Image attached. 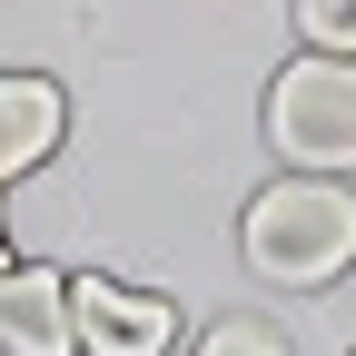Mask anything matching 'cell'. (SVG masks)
Listing matches in <instances>:
<instances>
[{"mask_svg":"<svg viewBox=\"0 0 356 356\" xmlns=\"http://www.w3.org/2000/svg\"><path fill=\"white\" fill-rule=\"evenodd\" d=\"M60 129H70L60 79H40V70H0V178H30L40 159L60 149Z\"/></svg>","mask_w":356,"mask_h":356,"instance_id":"5","label":"cell"},{"mask_svg":"<svg viewBox=\"0 0 356 356\" xmlns=\"http://www.w3.org/2000/svg\"><path fill=\"white\" fill-rule=\"evenodd\" d=\"M0 267H10V248H0Z\"/></svg>","mask_w":356,"mask_h":356,"instance_id":"8","label":"cell"},{"mask_svg":"<svg viewBox=\"0 0 356 356\" xmlns=\"http://www.w3.org/2000/svg\"><path fill=\"white\" fill-rule=\"evenodd\" d=\"M267 149L297 178H346L356 168V60L307 50L267 79Z\"/></svg>","mask_w":356,"mask_h":356,"instance_id":"2","label":"cell"},{"mask_svg":"<svg viewBox=\"0 0 356 356\" xmlns=\"http://www.w3.org/2000/svg\"><path fill=\"white\" fill-rule=\"evenodd\" d=\"M238 248H248L257 277H277V287H327V277L356 267V198L337 178H277V188L248 198Z\"/></svg>","mask_w":356,"mask_h":356,"instance_id":"1","label":"cell"},{"mask_svg":"<svg viewBox=\"0 0 356 356\" xmlns=\"http://www.w3.org/2000/svg\"><path fill=\"white\" fill-rule=\"evenodd\" d=\"M198 356H287V337L257 327V317H218V327L198 337Z\"/></svg>","mask_w":356,"mask_h":356,"instance_id":"7","label":"cell"},{"mask_svg":"<svg viewBox=\"0 0 356 356\" xmlns=\"http://www.w3.org/2000/svg\"><path fill=\"white\" fill-rule=\"evenodd\" d=\"M70 327L89 356H168L178 307L149 287H119V277H70Z\"/></svg>","mask_w":356,"mask_h":356,"instance_id":"3","label":"cell"},{"mask_svg":"<svg viewBox=\"0 0 356 356\" xmlns=\"http://www.w3.org/2000/svg\"><path fill=\"white\" fill-rule=\"evenodd\" d=\"M70 277L60 267H0V356H70Z\"/></svg>","mask_w":356,"mask_h":356,"instance_id":"4","label":"cell"},{"mask_svg":"<svg viewBox=\"0 0 356 356\" xmlns=\"http://www.w3.org/2000/svg\"><path fill=\"white\" fill-rule=\"evenodd\" d=\"M297 30H307V50L356 60V0H297Z\"/></svg>","mask_w":356,"mask_h":356,"instance_id":"6","label":"cell"}]
</instances>
